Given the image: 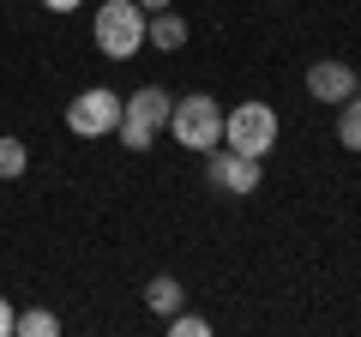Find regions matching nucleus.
<instances>
[{
    "instance_id": "obj_1",
    "label": "nucleus",
    "mask_w": 361,
    "mask_h": 337,
    "mask_svg": "<svg viewBox=\"0 0 361 337\" xmlns=\"http://www.w3.org/2000/svg\"><path fill=\"white\" fill-rule=\"evenodd\" d=\"M169 109H175V97H169L163 85H139L133 97H121V127H115V139L127 145V151H151L157 133H169Z\"/></svg>"
},
{
    "instance_id": "obj_2",
    "label": "nucleus",
    "mask_w": 361,
    "mask_h": 337,
    "mask_svg": "<svg viewBox=\"0 0 361 337\" xmlns=\"http://www.w3.org/2000/svg\"><path fill=\"white\" fill-rule=\"evenodd\" d=\"M169 133H175L180 151H211V145H223V103L205 97V91L175 97V109H169Z\"/></svg>"
},
{
    "instance_id": "obj_3",
    "label": "nucleus",
    "mask_w": 361,
    "mask_h": 337,
    "mask_svg": "<svg viewBox=\"0 0 361 337\" xmlns=\"http://www.w3.org/2000/svg\"><path fill=\"white\" fill-rule=\"evenodd\" d=\"M277 133H283V121H277V109H271V103L223 109V145H229V151H247V157L265 163V151H277Z\"/></svg>"
},
{
    "instance_id": "obj_4",
    "label": "nucleus",
    "mask_w": 361,
    "mask_h": 337,
    "mask_svg": "<svg viewBox=\"0 0 361 337\" xmlns=\"http://www.w3.org/2000/svg\"><path fill=\"white\" fill-rule=\"evenodd\" d=\"M90 30H97V49H103L109 61H133V54L145 49V13L133 0H103Z\"/></svg>"
},
{
    "instance_id": "obj_5",
    "label": "nucleus",
    "mask_w": 361,
    "mask_h": 337,
    "mask_svg": "<svg viewBox=\"0 0 361 337\" xmlns=\"http://www.w3.org/2000/svg\"><path fill=\"white\" fill-rule=\"evenodd\" d=\"M115 127H121V97L109 85H90L66 103V133H78V139H109Z\"/></svg>"
},
{
    "instance_id": "obj_6",
    "label": "nucleus",
    "mask_w": 361,
    "mask_h": 337,
    "mask_svg": "<svg viewBox=\"0 0 361 337\" xmlns=\"http://www.w3.org/2000/svg\"><path fill=\"white\" fill-rule=\"evenodd\" d=\"M205 181L217 187L223 199H253V193H259V157L229 151V145H211V157H205Z\"/></svg>"
},
{
    "instance_id": "obj_7",
    "label": "nucleus",
    "mask_w": 361,
    "mask_h": 337,
    "mask_svg": "<svg viewBox=\"0 0 361 337\" xmlns=\"http://www.w3.org/2000/svg\"><path fill=\"white\" fill-rule=\"evenodd\" d=\"M307 97H313V103H349V97H355V73H349V61H313L307 66Z\"/></svg>"
},
{
    "instance_id": "obj_8",
    "label": "nucleus",
    "mask_w": 361,
    "mask_h": 337,
    "mask_svg": "<svg viewBox=\"0 0 361 337\" xmlns=\"http://www.w3.org/2000/svg\"><path fill=\"white\" fill-rule=\"evenodd\" d=\"M145 42H157L163 54L187 49V18H180V13H169V6H163V13H151V18H145Z\"/></svg>"
},
{
    "instance_id": "obj_9",
    "label": "nucleus",
    "mask_w": 361,
    "mask_h": 337,
    "mask_svg": "<svg viewBox=\"0 0 361 337\" xmlns=\"http://www.w3.org/2000/svg\"><path fill=\"white\" fill-rule=\"evenodd\" d=\"M145 307H151L157 319L180 313V283H175V277H151V283H145Z\"/></svg>"
},
{
    "instance_id": "obj_10",
    "label": "nucleus",
    "mask_w": 361,
    "mask_h": 337,
    "mask_svg": "<svg viewBox=\"0 0 361 337\" xmlns=\"http://www.w3.org/2000/svg\"><path fill=\"white\" fill-rule=\"evenodd\" d=\"M337 145L343 151H361V97L337 103Z\"/></svg>"
},
{
    "instance_id": "obj_11",
    "label": "nucleus",
    "mask_w": 361,
    "mask_h": 337,
    "mask_svg": "<svg viewBox=\"0 0 361 337\" xmlns=\"http://www.w3.org/2000/svg\"><path fill=\"white\" fill-rule=\"evenodd\" d=\"M25 163H30L25 139H6V133H0V181H18V175H25Z\"/></svg>"
},
{
    "instance_id": "obj_12",
    "label": "nucleus",
    "mask_w": 361,
    "mask_h": 337,
    "mask_svg": "<svg viewBox=\"0 0 361 337\" xmlns=\"http://www.w3.org/2000/svg\"><path fill=\"white\" fill-rule=\"evenodd\" d=\"M54 331H61V319L42 313V307H30V313H18V319H13V337H54Z\"/></svg>"
},
{
    "instance_id": "obj_13",
    "label": "nucleus",
    "mask_w": 361,
    "mask_h": 337,
    "mask_svg": "<svg viewBox=\"0 0 361 337\" xmlns=\"http://www.w3.org/2000/svg\"><path fill=\"white\" fill-rule=\"evenodd\" d=\"M169 331L175 337H211V319L205 313H169Z\"/></svg>"
},
{
    "instance_id": "obj_14",
    "label": "nucleus",
    "mask_w": 361,
    "mask_h": 337,
    "mask_svg": "<svg viewBox=\"0 0 361 337\" xmlns=\"http://www.w3.org/2000/svg\"><path fill=\"white\" fill-rule=\"evenodd\" d=\"M13 319H18V313H13V301L0 295V337H13Z\"/></svg>"
},
{
    "instance_id": "obj_15",
    "label": "nucleus",
    "mask_w": 361,
    "mask_h": 337,
    "mask_svg": "<svg viewBox=\"0 0 361 337\" xmlns=\"http://www.w3.org/2000/svg\"><path fill=\"white\" fill-rule=\"evenodd\" d=\"M133 6H139V13L151 18V13H163V6H175V0H133Z\"/></svg>"
},
{
    "instance_id": "obj_16",
    "label": "nucleus",
    "mask_w": 361,
    "mask_h": 337,
    "mask_svg": "<svg viewBox=\"0 0 361 337\" xmlns=\"http://www.w3.org/2000/svg\"><path fill=\"white\" fill-rule=\"evenodd\" d=\"M49 13H73V6H85V0H42Z\"/></svg>"
},
{
    "instance_id": "obj_17",
    "label": "nucleus",
    "mask_w": 361,
    "mask_h": 337,
    "mask_svg": "<svg viewBox=\"0 0 361 337\" xmlns=\"http://www.w3.org/2000/svg\"><path fill=\"white\" fill-rule=\"evenodd\" d=\"M355 97H361V73H355Z\"/></svg>"
}]
</instances>
